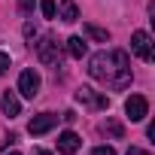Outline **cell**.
I'll return each instance as SVG.
<instances>
[{
  "instance_id": "cell-1",
  "label": "cell",
  "mask_w": 155,
  "mask_h": 155,
  "mask_svg": "<svg viewBox=\"0 0 155 155\" xmlns=\"http://www.w3.org/2000/svg\"><path fill=\"white\" fill-rule=\"evenodd\" d=\"M88 73H91V79H97L110 88H128L131 85V58L122 49L97 52L88 58Z\"/></svg>"
},
{
  "instance_id": "cell-2",
  "label": "cell",
  "mask_w": 155,
  "mask_h": 155,
  "mask_svg": "<svg viewBox=\"0 0 155 155\" xmlns=\"http://www.w3.org/2000/svg\"><path fill=\"white\" fill-rule=\"evenodd\" d=\"M37 58H40L46 67H58V64H61V43H58L52 34H46V37L37 43Z\"/></svg>"
},
{
  "instance_id": "cell-3",
  "label": "cell",
  "mask_w": 155,
  "mask_h": 155,
  "mask_svg": "<svg viewBox=\"0 0 155 155\" xmlns=\"http://www.w3.org/2000/svg\"><path fill=\"white\" fill-rule=\"evenodd\" d=\"M131 52H134L140 61H152V58H155L152 37H149L146 31H134V37H131Z\"/></svg>"
},
{
  "instance_id": "cell-4",
  "label": "cell",
  "mask_w": 155,
  "mask_h": 155,
  "mask_svg": "<svg viewBox=\"0 0 155 155\" xmlns=\"http://www.w3.org/2000/svg\"><path fill=\"white\" fill-rule=\"evenodd\" d=\"M76 101L85 104L88 110H107V107H110V97L101 94V91H94V88H88V85H82L79 91H76Z\"/></svg>"
},
{
  "instance_id": "cell-5",
  "label": "cell",
  "mask_w": 155,
  "mask_h": 155,
  "mask_svg": "<svg viewBox=\"0 0 155 155\" xmlns=\"http://www.w3.org/2000/svg\"><path fill=\"white\" fill-rule=\"evenodd\" d=\"M18 94L31 97V101L40 94V73L37 70H21V76H18Z\"/></svg>"
},
{
  "instance_id": "cell-6",
  "label": "cell",
  "mask_w": 155,
  "mask_h": 155,
  "mask_svg": "<svg viewBox=\"0 0 155 155\" xmlns=\"http://www.w3.org/2000/svg\"><path fill=\"white\" fill-rule=\"evenodd\" d=\"M125 113H128L131 122H143V119L149 116V101H146L143 94H131V97L125 101Z\"/></svg>"
},
{
  "instance_id": "cell-7",
  "label": "cell",
  "mask_w": 155,
  "mask_h": 155,
  "mask_svg": "<svg viewBox=\"0 0 155 155\" xmlns=\"http://www.w3.org/2000/svg\"><path fill=\"white\" fill-rule=\"evenodd\" d=\"M55 125H58V116H55V113H40V116H34V119L28 122V131H31L34 137H40V134L52 131Z\"/></svg>"
},
{
  "instance_id": "cell-8",
  "label": "cell",
  "mask_w": 155,
  "mask_h": 155,
  "mask_svg": "<svg viewBox=\"0 0 155 155\" xmlns=\"http://www.w3.org/2000/svg\"><path fill=\"white\" fill-rule=\"evenodd\" d=\"M79 146H82V140H79V134H73V131H64L58 137V152H64V155H73Z\"/></svg>"
},
{
  "instance_id": "cell-9",
  "label": "cell",
  "mask_w": 155,
  "mask_h": 155,
  "mask_svg": "<svg viewBox=\"0 0 155 155\" xmlns=\"http://www.w3.org/2000/svg\"><path fill=\"white\" fill-rule=\"evenodd\" d=\"M0 110H3L9 119H15V116L21 113V101H18L12 91H3V94H0Z\"/></svg>"
},
{
  "instance_id": "cell-10",
  "label": "cell",
  "mask_w": 155,
  "mask_h": 155,
  "mask_svg": "<svg viewBox=\"0 0 155 155\" xmlns=\"http://www.w3.org/2000/svg\"><path fill=\"white\" fill-rule=\"evenodd\" d=\"M67 52H70V58H82V55L88 52V43H85L82 37H70V40H67Z\"/></svg>"
},
{
  "instance_id": "cell-11",
  "label": "cell",
  "mask_w": 155,
  "mask_h": 155,
  "mask_svg": "<svg viewBox=\"0 0 155 155\" xmlns=\"http://www.w3.org/2000/svg\"><path fill=\"white\" fill-rule=\"evenodd\" d=\"M61 18H64V21H76V18H79L76 0H61Z\"/></svg>"
},
{
  "instance_id": "cell-12",
  "label": "cell",
  "mask_w": 155,
  "mask_h": 155,
  "mask_svg": "<svg viewBox=\"0 0 155 155\" xmlns=\"http://www.w3.org/2000/svg\"><path fill=\"white\" fill-rule=\"evenodd\" d=\"M85 34H88L91 40H97V43H107V40H110V31H107V28H97V25H85Z\"/></svg>"
},
{
  "instance_id": "cell-13",
  "label": "cell",
  "mask_w": 155,
  "mask_h": 155,
  "mask_svg": "<svg viewBox=\"0 0 155 155\" xmlns=\"http://www.w3.org/2000/svg\"><path fill=\"white\" fill-rule=\"evenodd\" d=\"M40 9H43L46 18H55V15H58V0H43V6H40Z\"/></svg>"
},
{
  "instance_id": "cell-14",
  "label": "cell",
  "mask_w": 155,
  "mask_h": 155,
  "mask_svg": "<svg viewBox=\"0 0 155 155\" xmlns=\"http://www.w3.org/2000/svg\"><path fill=\"white\" fill-rule=\"evenodd\" d=\"M107 131H110V134H113V137H119V140H122V134H125V131H122V125H119V122H107Z\"/></svg>"
},
{
  "instance_id": "cell-15",
  "label": "cell",
  "mask_w": 155,
  "mask_h": 155,
  "mask_svg": "<svg viewBox=\"0 0 155 155\" xmlns=\"http://www.w3.org/2000/svg\"><path fill=\"white\" fill-rule=\"evenodd\" d=\"M91 155H116V149L113 146H97V149H91Z\"/></svg>"
},
{
  "instance_id": "cell-16",
  "label": "cell",
  "mask_w": 155,
  "mask_h": 155,
  "mask_svg": "<svg viewBox=\"0 0 155 155\" xmlns=\"http://www.w3.org/2000/svg\"><path fill=\"white\" fill-rule=\"evenodd\" d=\"M6 70H9V55H6V52H0V76H3Z\"/></svg>"
},
{
  "instance_id": "cell-17",
  "label": "cell",
  "mask_w": 155,
  "mask_h": 155,
  "mask_svg": "<svg viewBox=\"0 0 155 155\" xmlns=\"http://www.w3.org/2000/svg\"><path fill=\"white\" fill-rule=\"evenodd\" d=\"M34 9V0H18V12H31Z\"/></svg>"
},
{
  "instance_id": "cell-18",
  "label": "cell",
  "mask_w": 155,
  "mask_h": 155,
  "mask_svg": "<svg viewBox=\"0 0 155 155\" xmlns=\"http://www.w3.org/2000/svg\"><path fill=\"white\" fill-rule=\"evenodd\" d=\"M125 155H149V152H146V149H140V146H131Z\"/></svg>"
},
{
  "instance_id": "cell-19",
  "label": "cell",
  "mask_w": 155,
  "mask_h": 155,
  "mask_svg": "<svg viewBox=\"0 0 155 155\" xmlns=\"http://www.w3.org/2000/svg\"><path fill=\"white\" fill-rule=\"evenodd\" d=\"M34 155H52V152H46V149H37V152H34Z\"/></svg>"
},
{
  "instance_id": "cell-20",
  "label": "cell",
  "mask_w": 155,
  "mask_h": 155,
  "mask_svg": "<svg viewBox=\"0 0 155 155\" xmlns=\"http://www.w3.org/2000/svg\"><path fill=\"white\" fill-rule=\"evenodd\" d=\"M12 155H18V152H12Z\"/></svg>"
}]
</instances>
